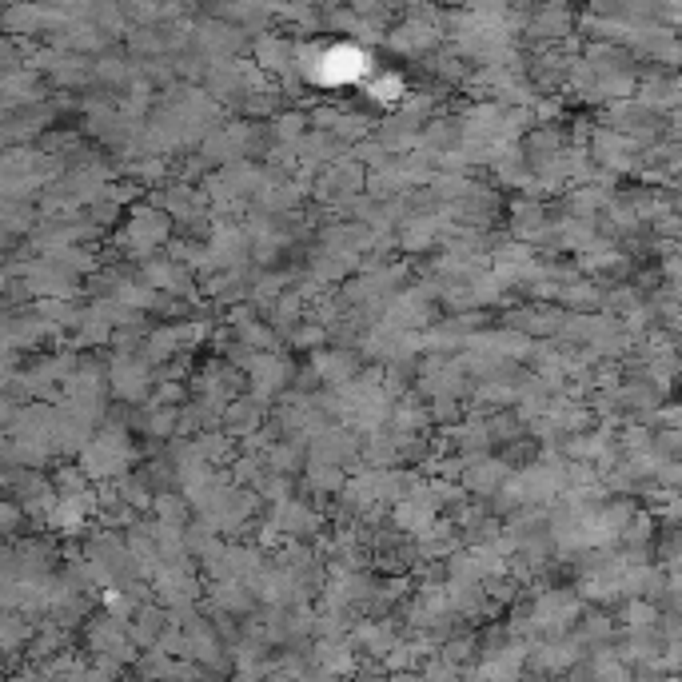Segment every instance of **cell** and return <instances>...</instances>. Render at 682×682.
Wrapping results in <instances>:
<instances>
[{
    "mask_svg": "<svg viewBox=\"0 0 682 682\" xmlns=\"http://www.w3.org/2000/svg\"><path fill=\"white\" fill-rule=\"evenodd\" d=\"M359 76H367V52L355 44H332L316 60V80L324 84H351Z\"/></svg>",
    "mask_w": 682,
    "mask_h": 682,
    "instance_id": "obj_1",
    "label": "cell"
},
{
    "mask_svg": "<svg viewBox=\"0 0 682 682\" xmlns=\"http://www.w3.org/2000/svg\"><path fill=\"white\" fill-rule=\"evenodd\" d=\"M316 659H320L324 671H336V675H340V671L351 667V647H343V643H320Z\"/></svg>",
    "mask_w": 682,
    "mask_h": 682,
    "instance_id": "obj_2",
    "label": "cell"
}]
</instances>
